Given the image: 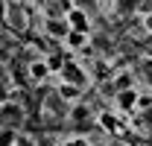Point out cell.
I'll return each mask as SVG.
<instances>
[{"mask_svg":"<svg viewBox=\"0 0 152 146\" xmlns=\"http://www.w3.org/2000/svg\"><path fill=\"white\" fill-rule=\"evenodd\" d=\"M67 20H70V26H73L76 32H85V29H88V18H85V12H79V9H73V12L67 15Z\"/></svg>","mask_w":152,"mask_h":146,"instance_id":"6da1fadb","label":"cell"},{"mask_svg":"<svg viewBox=\"0 0 152 146\" xmlns=\"http://www.w3.org/2000/svg\"><path fill=\"white\" fill-rule=\"evenodd\" d=\"M32 76H38V79L44 76V64H41V61H38V64H32Z\"/></svg>","mask_w":152,"mask_h":146,"instance_id":"7a4b0ae2","label":"cell"},{"mask_svg":"<svg viewBox=\"0 0 152 146\" xmlns=\"http://www.w3.org/2000/svg\"><path fill=\"white\" fill-rule=\"evenodd\" d=\"M143 26H146V29L152 32V15H146V18H143Z\"/></svg>","mask_w":152,"mask_h":146,"instance_id":"3957f363","label":"cell"}]
</instances>
